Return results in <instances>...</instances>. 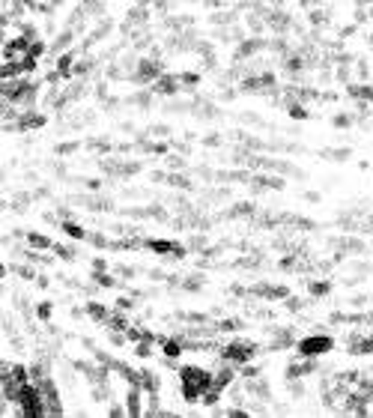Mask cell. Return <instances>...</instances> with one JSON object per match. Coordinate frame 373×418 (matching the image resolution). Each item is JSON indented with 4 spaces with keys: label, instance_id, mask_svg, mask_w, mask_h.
<instances>
[{
    "label": "cell",
    "instance_id": "obj_1",
    "mask_svg": "<svg viewBox=\"0 0 373 418\" xmlns=\"http://www.w3.org/2000/svg\"><path fill=\"white\" fill-rule=\"evenodd\" d=\"M179 385H182V397L188 403H197L203 392L212 388L215 382H212V371H206L200 365H185V368H179Z\"/></svg>",
    "mask_w": 373,
    "mask_h": 418
},
{
    "label": "cell",
    "instance_id": "obj_2",
    "mask_svg": "<svg viewBox=\"0 0 373 418\" xmlns=\"http://www.w3.org/2000/svg\"><path fill=\"white\" fill-rule=\"evenodd\" d=\"M254 350H257V347H254L251 341H233V344H227V347L221 350V358L230 361V365H236V368H242V365L254 361V355H257Z\"/></svg>",
    "mask_w": 373,
    "mask_h": 418
},
{
    "label": "cell",
    "instance_id": "obj_3",
    "mask_svg": "<svg viewBox=\"0 0 373 418\" xmlns=\"http://www.w3.org/2000/svg\"><path fill=\"white\" fill-rule=\"evenodd\" d=\"M331 347H334V341H331L329 335H310V338H302V341L296 344V350H299L302 358L326 355V352H331Z\"/></svg>",
    "mask_w": 373,
    "mask_h": 418
},
{
    "label": "cell",
    "instance_id": "obj_4",
    "mask_svg": "<svg viewBox=\"0 0 373 418\" xmlns=\"http://www.w3.org/2000/svg\"><path fill=\"white\" fill-rule=\"evenodd\" d=\"M161 75H164V72H161V66H158L155 60H140V63H137V78L147 81V84H155Z\"/></svg>",
    "mask_w": 373,
    "mask_h": 418
},
{
    "label": "cell",
    "instance_id": "obj_5",
    "mask_svg": "<svg viewBox=\"0 0 373 418\" xmlns=\"http://www.w3.org/2000/svg\"><path fill=\"white\" fill-rule=\"evenodd\" d=\"M150 251H155V254H174V257H182V254H185V248L179 242H170V239H153V242H150Z\"/></svg>",
    "mask_w": 373,
    "mask_h": 418
},
{
    "label": "cell",
    "instance_id": "obj_6",
    "mask_svg": "<svg viewBox=\"0 0 373 418\" xmlns=\"http://www.w3.org/2000/svg\"><path fill=\"white\" fill-rule=\"evenodd\" d=\"M153 90L161 93V96H174L176 90H179V78H174V75H161V78L153 84Z\"/></svg>",
    "mask_w": 373,
    "mask_h": 418
},
{
    "label": "cell",
    "instance_id": "obj_7",
    "mask_svg": "<svg viewBox=\"0 0 373 418\" xmlns=\"http://www.w3.org/2000/svg\"><path fill=\"white\" fill-rule=\"evenodd\" d=\"M27 245L36 248V251H54V242L48 236H42V233H27Z\"/></svg>",
    "mask_w": 373,
    "mask_h": 418
},
{
    "label": "cell",
    "instance_id": "obj_8",
    "mask_svg": "<svg viewBox=\"0 0 373 418\" xmlns=\"http://www.w3.org/2000/svg\"><path fill=\"white\" fill-rule=\"evenodd\" d=\"M161 352H164V358H179L182 355V341H161Z\"/></svg>",
    "mask_w": 373,
    "mask_h": 418
},
{
    "label": "cell",
    "instance_id": "obj_9",
    "mask_svg": "<svg viewBox=\"0 0 373 418\" xmlns=\"http://www.w3.org/2000/svg\"><path fill=\"white\" fill-rule=\"evenodd\" d=\"M63 233H66L69 239H84L87 233H84V227L81 224H75V221H63Z\"/></svg>",
    "mask_w": 373,
    "mask_h": 418
},
{
    "label": "cell",
    "instance_id": "obj_10",
    "mask_svg": "<svg viewBox=\"0 0 373 418\" xmlns=\"http://www.w3.org/2000/svg\"><path fill=\"white\" fill-rule=\"evenodd\" d=\"M87 314L93 317V320H108V308H102L99 302H90V305H87Z\"/></svg>",
    "mask_w": 373,
    "mask_h": 418
},
{
    "label": "cell",
    "instance_id": "obj_11",
    "mask_svg": "<svg viewBox=\"0 0 373 418\" xmlns=\"http://www.w3.org/2000/svg\"><path fill=\"white\" fill-rule=\"evenodd\" d=\"M329 290H331L329 281H313V284H310V296H326Z\"/></svg>",
    "mask_w": 373,
    "mask_h": 418
},
{
    "label": "cell",
    "instance_id": "obj_12",
    "mask_svg": "<svg viewBox=\"0 0 373 418\" xmlns=\"http://www.w3.org/2000/svg\"><path fill=\"white\" fill-rule=\"evenodd\" d=\"M290 117H293V120H305L307 110L302 108V105H290Z\"/></svg>",
    "mask_w": 373,
    "mask_h": 418
},
{
    "label": "cell",
    "instance_id": "obj_13",
    "mask_svg": "<svg viewBox=\"0 0 373 418\" xmlns=\"http://www.w3.org/2000/svg\"><path fill=\"white\" fill-rule=\"evenodd\" d=\"M36 314H39L42 320H48V317H51V305H48V302H42V305L36 308Z\"/></svg>",
    "mask_w": 373,
    "mask_h": 418
},
{
    "label": "cell",
    "instance_id": "obj_14",
    "mask_svg": "<svg viewBox=\"0 0 373 418\" xmlns=\"http://www.w3.org/2000/svg\"><path fill=\"white\" fill-rule=\"evenodd\" d=\"M96 281H99L102 287H113V278H110V275H105V272H99V278H96Z\"/></svg>",
    "mask_w": 373,
    "mask_h": 418
},
{
    "label": "cell",
    "instance_id": "obj_15",
    "mask_svg": "<svg viewBox=\"0 0 373 418\" xmlns=\"http://www.w3.org/2000/svg\"><path fill=\"white\" fill-rule=\"evenodd\" d=\"M334 126H337V129H347V126H350V117H343V114L334 117Z\"/></svg>",
    "mask_w": 373,
    "mask_h": 418
},
{
    "label": "cell",
    "instance_id": "obj_16",
    "mask_svg": "<svg viewBox=\"0 0 373 418\" xmlns=\"http://www.w3.org/2000/svg\"><path fill=\"white\" fill-rule=\"evenodd\" d=\"M93 269H96V272H105L108 263H105V260H93Z\"/></svg>",
    "mask_w": 373,
    "mask_h": 418
}]
</instances>
